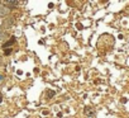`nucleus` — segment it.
<instances>
[{
  "instance_id": "obj_7",
  "label": "nucleus",
  "mask_w": 129,
  "mask_h": 118,
  "mask_svg": "<svg viewBox=\"0 0 129 118\" xmlns=\"http://www.w3.org/2000/svg\"><path fill=\"white\" fill-rule=\"evenodd\" d=\"M0 80H3V76L2 75H0Z\"/></svg>"
},
{
  "instance_id": "obj_4",
  "label": "nucleus",
  "mask_w": 129,
  "mask_h": 118,
  "mask_svg": "<svg viewBox=\"0 0 129 118\" xmlns=\"http://www.w3.org/2000/svg\"><path fill=\"white\" fill-rule=\"evenodd\" d=\"M8 4H9V5H17L18 3H17V2H8Z\"/></svg>"
},
{
  "instance_id": "obj_3",
  "label": "nucleus",
  "mask_w": 129,
  "mask_h": 118,
  "mask_svg": "<svg viewBox=\"0 0 129 118\" xmlns=\"http://www.w3.org/2000/svg\"><path fill=\"white\" fill-rule=\"evenodd\" d=\"M85 110H86V114H90V115H92V114H94V112H91V109H90V108H85Z\"/></svg>"
},
{
  "instance_id": "obj_6",
  "label": "nucleus",
  "mask_w": 129,
  "mask_h": 118,
  "mask_svg": "<svg viewBox=\"0 0 129 118\" xmlns=\"http://www.w3.org/2000/svg\"><path fill=\"white\" fill-rule=\"evenodd\" d=\"M2 100H3V95L0 94V103H2Z\"/></svg>"
},
{
  "instance_id": "obj_1",
  "label": "nucleus",
  "mask_w": 129,
  "mask_h": 118,
  "mask_svg": "<svg viewBox=\"0 0 129 118\" xmlns=\"http://www.w3.org/2000/svg\"><path fill=\"white\" fill-rule=\"evenodd\" d=\"M13 43H15V38H14V37H13V38H12L10 41H8L7 43H4V44H3V47H4V48H7V47H9V46H12Z\"/></svg>"
},
{
  "instance_id": "obj_5",
  "label": "nucleus",
  "mask_w": 129,
  "mask_h": 118,
  "mask_svg": "<svg viewBox=\"0 0 129 118\" xmlns=\"http://www.w3.org/2000/svg\"><path fill=\"white\" fill-rule=\"evenodd\" d=\"M10 52H12V50H10V48H8V50L5 51V55H10Z\"/></svg>"
},
{
  "instance_id": "obj_2",
  "label": "nucleus",
  "mask_w": 129,
  "mask_h": 118,
  "mask_svg": "<svg viewBox=\"0 0 129 118\" xmlns=\"http://www.w3.org/2000/svg\"><path fill=\"white\" fill-rule=\"evenodd\" d=\"M54 94H56V93H54V90H47V94H46V97L49 99V98H53V97H54Z\"/></svg>"
}]
</instances>
